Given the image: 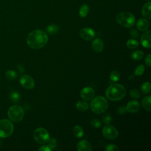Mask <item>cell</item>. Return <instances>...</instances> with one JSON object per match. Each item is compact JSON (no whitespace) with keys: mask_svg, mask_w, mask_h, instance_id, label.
<instances>
[{"mask_svg":"<svg viewBox=\"0 0 151 151\" xmlns=\"http://www.w3.org/2000/svg\"><path fill=\"white\" fill-rule=\"evenodd\" d=\"M5 77L9 80H12L17 77V73L14 70H8L5 73Z\"/></svg>","mask_w":151,"mask_h":151,"instance_id":"484cf974","label":"cell"},{"mask_svg":"<svg viewBox=\"0 0 151 151\" xmlns=\"http://www.w3.org/2000/svg\"><path fill=\"white\" fill-rule=\"evenodd\" d=\"M109 106L107 100L103 96H99L93 99L90 103L91 110L96 114H101L106 111Z\"/></svg>","mask_w":151,"mask_h":151,"instance_id":"3957f363","label":"cell"},{"mask_svg":"<svg viewBox=\"0 0 151 151\" xmlns=\"http://www.w3.org/2000/svg\"><path fill=\"white\" fill-rule=\"evenodd\" d=\"M151 2L150 1L146 2L142 7V14L143 17L147 19H150L151 18Z\"/></svg>","mask_w":151,"mask_h":151,"instance_id":"2e32d148","label":"cell"},{"mask_svg":"<svg viewBox=\"0 0 151 151\" xmlns=\"http://www.w3.org/2000/svg\"><path fill=\"white\" fill-rule=\"evenodd\" d=\"M19 82L21 85L26 89H32L35 86V82L32 77L29 75H23L21 77Z\"/></svg>","mask_w":151,"mask_h":151,"instance_id":"9c48e42d","label":"cell"},{"mask_svg":"<svg viewBox=\"0 0 151 151\" xmlns=\"http://www.w3.org/2000/svg\"><path fill=\"white\" fill-rule=\"evenodd\" d=\"M130 95L134 99H139L140 97V94L139 91L136 88L132 89L130 91Z\"/></svg>","mask_w":151,"mask_h":151,"instance_id":"f1b7e54d","label":"cell"},{"mask_svg":"<svg viewBox=\"0 0 151 151\" xmlns=\"http://www.w3.org/2000/svg\"><path fill=\"white\" fill-rule=\"evenodd\" d=\"M136 27L140 31H146L149 27V22L146 19H139L137 21Z\"/></svg>","mask_w":151,"mask_h":151,"instance_id":"e0dca14e","label":"cell"},{"mask_svg":"<svg viewBox=\"0 0 151 151\" xmlns=\"http://www.w3.org/2000/svg\"><path fill=\"white\" fill-rule=\"evenodd\" d=\"M90 124L91 125L92 127H94V128H99L101 126V122L97 119H94L91 120V121L90 122Z\"/></svg>","mask_w":151,"mask_h":151,"instance_id":"f546056e","label":"cell"},{"mask_svg":"<svg viewBox=\"0 0 151 151\" xmlns=\"http://www.w3.org/2000/svg\"><path fill=\"white\" fill-rule=\"evenodd\" d=\"M11 100L14 101V102H17L19 101V99H20V96L19 94L16 91H14L11 93Z\"/></svg>","mask_w":151,"mask_h":151,"instance_id":"1f68e13d","label":"cell"},{"mask_svg":"<svg viewBox=\"0 0 151 151\" xmlns=\"http://www.w3.org/2000/svg\"><path fill=\"white\" fill-rule=\"evenodd\" d=\"M48 146L51 149H54L57 146V140L54 138H52L51 139H50L48 141Z\"/></svg>","mask_w":151,"mask_h":151,"instance_id":"d6a6232c","label":"cell"},{"mask_svg":"<svg viewBox=\"0 0 151 151\" xmlns=\"http://www.w3.org/2000/svg\"><path fill=\"white\" fill-rule=\"evenodd\" d=\"M89 11V7L87 4H83V5L81 6V7L79 9V15L80 17L81 18H84L86 17L87 16V15L88 14Z\"/></svg>","mask_w":151,"mask_h":151,"instance_id":"44dd1931","label":"cell"},{"mask_svg":"<svg viewBox=\"0 0 151 151\" xmlns=\"http://www.w3.org/2000/svg\"><path fill=\"white\" fill-rule=\"evenodd\" d=\"M80 35L83 40L90 41L94 38L95 32L91 28H83L80 31Z\"/></svg>","mask_w":151,"mask_h":151,"instance_id":"8fae6325","label":"cell"},{"mask_svg":"<svg viewBox=\"0 0 151 151\" xmlns=\"http://www.w3.org/2000/svg\"><path fill=\"white\" fill-rule=\"evenodd\" d=\"M52 149L48 146H46V145H42L40 146V148L38 149L39 151H50Z\"/></svg>","mask_w":151,"mask_h":151,"instance_id":"8d00e7d4","label":"cell"},{"mask_svg":"<svg viewBox=\"0 0 151 151\" xmlns=\"http://www.w3.org/2000/svg\"><path fill=\"white\" fill-rule=\"evenodd\" d=\"M47 34L39 29L31 31L28 35L27 42L28 45L32 49H40L44 47L48 42Z\"/></svg>","mask_w":151,"mask_h":151,"instance_id":"6da1fadb","label":"cell"},{"mask_svg":"<svg viewBox=\"0 0 151 151\" xmlns=\"http://www.w3.org/2000/svg\"><path fill=\"white\" fill-rule=\"evenodd\" d=\"M150 100L151 97L150 96L145 97L142 100V107L147 111H150Z\"/></svg>","mask_w":151,"mask_h":151,"instance_id":"ac0fdd59","label":"cell"},{"mask_svg":"<svg viewBox=\"0 0 151 151\" xmlns=\"http://www.w3.org/2000/svg\"><path fill=\"white\" fill-rule=\"evenodd\" d=\"M14 131V125L8 119L0 120V138L10 136Z\"/></svg>","mask_w":151,"mask_h":151,"instance_id":"52a82bcc","label":"cell"},{"mask_svg":"<svg viewBox=\"0 0 151 151\" xmlns=\"http://www.w3.org/2000/svg\"><path fill=\"white\" fill-rule=\"evenodd\" d=\"M77 150L78 151H91L93 150L91 145L87 140H83L77 144Z\"/></svg>","mask_w":151,"mask_h":151,"instance_id":"4fadbf2b","label":"cell"},{"mask_svg":"<svg viewBox=\"0 0 151 151\" xmlns=\"http://www.w3.org/2000/svg\"><path fill=\"white\" fill-rule=\"evenodd\" d=\"M144 55V53L141 50H137L132 54V57L135 60H140Z\"/></svg>","mask_w":151,"mask_h":151,"instance_id":"d4e9b609","label":"cell"},{"mask_svg":"<svg viewBox=\"0 0 151 151\" xmlns=\"http://www.w3.org/2000/svg\"><path fill=\"white\" fill-rule=\"evenodd\" d=\"M33 137L35 142L41 145L48 143L50 139L48 132L42 127L36 129L33 133Z\"/></svg>","mask_w":151,"mask_h":151,"instance_id":"8992f818","label":"cell"},{"mask_svg":"<svg viewBox=\"0 0 151 151\" xmlns=\"http://www.w3.org/2000/svg\"><path fill=\"white\" fill-rule=\"evenodd\" d=\"M116 20L118 24L126 28L132 27L136 22L134 15L129 12H122L119 13L116 15Z\"/></svg>","mask_w":151,"mask_h":151,"instance_id":"277c9868","label":"cell"},{"mask_svg":"<svg viewBox=\"0 0 151 151\" xmlns=\"http://www.w3.org/2000/svg\"><path fill=\"white\" fill-rule=\"evenodd\" d=\"M126 111H127V110H126V107H124V106H120L119 107V109L117 110V112L120 114H124L126 113Z\"/></svg>","mask_w":151,"mask_h":151,"instance_id":"d590c367","label":"cell"},{"mask_svg":"<svg viewBox=\"0 0 151 151\" xmlns=\"http://www.w3.org/2000/svg\"><path fill=\"white\" fill-rule=\"evenodd\" d=\"M110 78L113 81H117L120 79V74L116 70H113L110 74Z\"/></svg>","mask_w":151,"mask_h":151,"instance_id":"4316f807","label":"cell"},{"mask_svg":"<svg viewBox=\"0 0 151 151\" xmlns=\"http://www.w3.org/2000/svg\"><path fill=\"white\" fill-rule=\"evenodd\" d=\"M8 116L10 120L14 122H19L24 117V110L19 105H13L8 110Z\"/></svg>","mask_w":151,"mask_h":151,"instance_id":"5b68a950","label":"cell"},{"mask_svg":"<svg viewBox=\"0 0 151 151\" xmlns=\"http://www.w3.org/2000/svg\"><path fill=\"white\" fill-rule=\"evenodd\" d=\"M103 136L110 140L114 139L119 136L118 130L113 126L109 124H106L103 129L102 130Z\"/></svg>","mask_w":151,"mask_h":151,"instance_id":"ba28073f","label":"cell"},{"mask_svg":"<svg viewBox=\"0 0 151 151\" xmlns=\"http://www.w3.org/2000/svg\"><path fill=\"white\" fill-rule=\"evenodd\" d=\"M126 90L120 84L114 83L110 85L106 90V96L111 101H117L124 98L126 94Z\"/></svg>","mask_w":151,"mask_h":151,"instance_id":"7a4b0ae2","label":"cell"},{"mask_svg":"<svg viewBox=\"0 0 151 151\" xmlns=\"http://www.w3.org/2000/svg\"><path fill=\"white\" fill-rule=\"evenodd\" d=\"M145 1H150V0H145Z\"/></svg>","mask_w":151,"mask_h":151,"instance_id":"ab89813d","label":"cell"},{"mask_svg":"<svg viewBox=\"0 0 151 151\" xmlns=\"http://www.w3.org/2000/svg\"><path fill=\"white\" fill-rule=\"evenodd\" d=\"M18 70L19 71L20 73H22V72L24 71V68L23 66L21 65H19L18 66Z\"/></svg>","mask_w":151,"mask_h":151,"instance_id":"f35d334b","label":"cell"},{"mask_svg":"<svg viewBox=\"0 0 151 151\" xmlns=\"http://www.w3.org/2000/svg\"><path fill=\"white\" fill-rule=\"evenodd\" d=\"M126 45L129 48L133 49L139 45V42L134 39H130L127 41Z\"/></svg>","mask_w":151,"mask_h":151,"instance_id":"603a6c76","label":"cell"},{"mask_svg":"<svg viewBox=\"0 0 151 151\" xmlns=\"http://www.w3.org/2000/svg\"><path fill=\"white\" fill-rule=\"evenodd\" d=\"M145 63L146 64V65L148 66V67H150V63H151V61H150V54H149L145 58Z\"/></svg>","mask_w":151,"mask_h":151,"instance_id":"74e56055","label":"cell"},{"mask_svg":"<svg viewBox=\"0 0 151 151\" xmlns=\"http://www.w3.org/2000/svg\"><path fill=\"white\" fill-rule=\"evenodd\" d=\"M73 132L74 133V135L78 138H81L84 135L83 129L80 126H75L73 127Z\"/></svg>","mask_w":151,"mask_h":151,"instance_id":"ffe728a7","label":"cell"},{"mask_svg":"<svg viewBox=\"0 0 151 151\" xmlns=\"http://www.w3.org/2000/svg\"><path fill=\"white\" fill-rule=\"evenodd\" d=\"M130 36L133 38H137L139 36V31L136 29H132L130 31Z\"/></svg>","mask_w":151,"mask_h":151,"instance_id":"e575fe53","label":"cell"},{"mask_svg":"<svg viewBox=\"0 0 151 151\" xmlns=\"http://www.w3.org/2000/svg\"><path fill=\"white\" fill-rule=\"evenodd\" d=\"M141 91L145 94H149L150 92V84L149 82H145L141 86Z\"/></svg>","mask_w":151,"mask_h":151,"instance_id":"cb8c5ba5","label":"cell"},{"mask_svg":"<svg viewBox=\"0 0 151 151\" xmlns=\"http://www.w3.org/2000/svg\"><path fill=\"white\" fill-rule=\"evenodd\" d=\"M126 108L127 111L130 113H136L140 109V104L137 100H131L128 102Z\"/></svg>","mask_w":151,"mask_h":151,"instance_id":"5bb4252c","label":"cell"},{"mask_svg":"<svg viewBox=\"0 0 151 151\" xmlns=\"http://www.w3.org/2000/svg\"><path fill=\"white\" fill-rule=\"evenodd\" d=\"M91 47L95 52H100L103 50L104 42L100 38H96L92 42Z\"/></svg>","mask_w":151,"mask_h":151,"instance_id":"9a60e30c","label":"cell"},{"mask_svg":"<svg viewBox=\"0 0 151 151\" xmlns=\"http://www.w3.org/2000/svg\"><path fill=\"white\" fill-rule=\"evenodd\" d=\"M145 66L143 64L139 65L134 70V74L136 76H141L145 71Z\"/></svg>","mask_w":151,"mask_h":151,"instance_id":"83f0119b","label":"cell"},{"mask_svg":"<svg viewBox=\"0 0 151 151\" xmlns=\"http://www.w3.org/2000/svg\"><path fill=\"white\" fill-rule=\"evenodd\" d=\"M105 150L106 151H119V147L113 144H109L106 146Z\"/></svg>","mask_w":151,"mask_h":151,"instance_id":"4dcf8cb0","label":"cell"},{"mask_svg":"<svg viewBox=\"0 0 151 151\" xmlns=\"http://www.w3.org/2000/svg\"><path fill=\"white\" fill-rule=\"evenodd\" d=\"M151 40V31L150 30H147L142 35L140 41L142 46L145 48H150L151 47L150 43Z\"/></svg>","mask_w":151,"mask_h":151,"instance_id":"7c38bea8","label":"cell"},{"mask_svg":"<svg viewBox=\"0 0 151 151\" xmlns=\"http://www.w3.org/2000/svg\"><path fill=\"white\" fill-rule=\"evenodd\" d=\"M76 106L80 111H86L88 109V104L85 101H78L76 103Z\"/></svg>","mask_w":151,"mask_h":151,"instance_id":"d6986e66","label":"cell"},{"mask_svg":"<svg viewBox=\"0 0 151 151\" xmlns=\"http://www.w3.org/2000/svg\"><path fill=\"white\" fill-rule=\"evenodd\" d=\"M59 28L58 26L55 24H51L47 27V31L48 33L50 34H54L58 31Z\"/></svg>","mask_w":151,"mask_h":151,"instance_id":"7402d4cb","label":"cell"},{"mask_svg":"<svg viewBox=\"0 0 151 151\" xmlns=\"http://www.w3.org/2000/svg\"><path fill=\"white\" fill-rule=\"evenodd\" d=\"M94 90L90 87H86L83 88L80 92V96L81 98L86 101H89L93 99L94 97Z\"/></svg>","mask_w":151,"mask_h":151,"instance_id":"30bf717a","label":"cell"},{"mask_svg":"<svg viewBox=\"0 0 151 151\" xmlns=\"http://www.w3.org/2000/svg\"><path fill=\"white\" fill-rule=\"evenodd\" d=\"M111 121V117L110 116V114H105L103 116V122L106 124H109Z\"/></svg>","mask_w":151,"mask_h":151,"instance_id":"836d02e7","label":"cell"}]
</instances>
